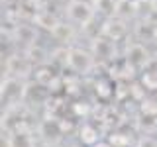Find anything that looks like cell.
Here are the masks:
<instances>
[{"instance_id":"1","label":"cell","mask_w":157,"mask_h":147,"mask_svg":"<svg viewBox=\"0 0 157 147\" xmlns=\"http://www.w3.org/2000/svg\"><path fill=\"white\" fill-rule=\"evenodd\" d=\"M94 16L96 10L90 0H69L65 4V18L81 29H85L94 20Z\"/></svg>"},{"instance_id":"2","label":"cell","mask_w":157,"mask_h":147,"mask_svg":"<svg viewBox=\"0 0 157 147\" xmlns=\"http://www.w3.org/2000/svg\"><path fill=\"white\" fill-rule=\"evenodd\" d=\"M96 65V57L92 55V51L82 47L69 45V57H67V69L71 73H75L78 77H85L94 69Z\"/></svg>"},{"instance_id":"3","label":"cell","mask_w":157,"mask_h":147,"mask_svg":"<svg viewBox=\"0 0 157 147\" xmlns=\"http://www.w3.org/2000/svg\"><path fill=\"white\" fill-rule=\"evenodd\" d=\"M26 81L12 75H6L2 78V86H0V98L2 104L14 106V104H24V96H26Z\"/></svg>"},{"instance_id":"4","label":"cell","mask_w":157,"mask_h":147,"mask_svg":"<svg viewBox=\"0 0 157 147\" xmlns=\"http://www.w3.org/2000/svg\"><path fill=\"white\" fill-rule=\"evenodd\" d=\"M4 69H6V75H12V77H18V78H26L32 75V63H29V59L24 55V53H12V55H8L4 59Z\"/></svg>"},{"instance_id":"5","label":"cell","mask_w":157,"mask_h":147,"mask_svg":"<svg viewBox=\"0 0 157 147\" xmlns=\"http://www.w3.org/2000/svg\"><path fill=\"white\" fill-rule=\"evenodd\" d=\"M90 51L92 55L96 57V61H112L116 55V41H112V39H108L106 36H102V33H98L90 39Z\"/></svg>"},{"instance_id":"6","label":"cell","mask_w":157,"mask_h":147,"mask_svg":"<svg viewBox=\"0 0 157 147\" xmlns=\"http://www.w3.org/2000/svg\"><path fill=\"white\" fill-rule=\"evenodd\" d=\"M100 33L118 43L128 36V22L122 20V18H118V16L106 18L104 22H102V26H100Z\"/></svg>"},{"instance_id":"7","label":"cell","mask_w":157,"mask_h":147,"mask_svg":"<svg viewBox=\"0 0 157 147\" xmlns=\"http://www.w3.org/2000/svg\"><path fill=\"white\" fill-rule=\"evenodd\" d=\"M126 61L132 63L136 69H141V67H145L147 63L151 61L149 51H147V47L141 41H132L130 45L126 47Z\"/></svg>"},{"instance_id":"8","label":"cell","mask_w":157,"mask_h":147,"mask_svg":"<svg viewBox=\"0 0 157 147\" xmlns=\"http://www.w3.org/2000/svg\"><path fill=\"white\" fill-rule=\"evenodd\" d=\"M49 33H51V37L55 39V41H59L61 45H71V43L75 41V37H77V26L71 24L69 20H59L57 26Z\"/></svg>"},{"instance_id":"9","label":"cell","mask_w":157,"mask_h":147,"mask_svg":"<svg viewBox=\"0 0 157 147\" xmlns=\"http://www.w3.org/2000/svg\"><path fill=\"white\" fill-rule=\"evenodd\" d=\"M12 37L16 39L18 43H24V45L28 47V45H32V43H37V29L33 28V26H29V24L18 22Z\"/></svg>"},{"instance_id":"10","label":"cell","mask_w":157,"mask_h":147,"mask_svg":"<svg viewBox=\"0 0 157 147\" xmlns=\"http://www.w3.org/2000/svg\"><path fill=\"white\" fill-rule=\"evenodd\" d=\"M39 135H43V139H47V141H57L63 135L57 118L47 116L45 120H41V124H39Z\"/></svg>"},{"instance_id":"11","label":"cell","mask_w":157,"mask_h":147,"mask_svg":"<svg viewBox=\"0 0 157 147\" xmlns=\"http://www.w3.org/2000/svg\"><path fill=\"white\" fill-rule=\"evenodd\" d=\"M24 55H26L29 59V63L32 65H47L49 61H51V55H47V51L43 49L39 43H32V45H28L26 49H24Z\"/></svg>"},{"instance_id":"12","label":"cell","mask_w":157,"mask_h":147,"mask_svg":"<svg viewBox=\"0 0 157 147\" xmlns=\"http://www.w3.org/2000/svg\"><path fill=\"white\" fill-rule=\"evenodd\" d=\"M32 22L36 24L37 28H43V29H47V32H51V29H53V28L57 26L59 18H57L55 14L51 12V10H45V8H39L37 12H36V16L32 18Z\"/></svg>"},{"instance_id":"13","label":"cell","mask_w":157,"mask_h":147,"mask_svg":"<svg viewBox=\"0 0 157 147\" xmlns=\"http://www.w3.org/2000/svg\"><path fill=\"white\" fill-rule=\"evenodd\" d=\"M137 0H118V6H116V16L130 22L137 16Z\"/></svg>"},{"instance_id":"14","label":"cell","mask_w":157,"mask_h":147,"mask_svg":"<svg viewBox=\"0 0 157 147\" xmlns=\"http://www.w3.org/2000/svg\"><path fill=\"white\" fill-rule=\"evenodd\" d=\"M136 37L140 41H153L157 37V26L151 24L149 20H141L136 26Z\"/></svg>"},{"instance_id":"15","label":"cell","mask_w":157,"mask_h":147,"mask_svg":"<svg viewBox=\"0 0 157 147\" xmlns=\"http://www.w3.org/2000/svg\"><path fill=\"white\" fill-rule=\"evenodd\" d=\"M57 77H59V75L51 69V65H49V63H47V65L36 67V71H33V81L39 82V85H43V86H49Z\"/></svg>"},{"instance_id":"16","label":"cell","mask_w":157,"mask_h":147,"mask_svg":"<svg viewBox=\"0 0 157 147\" xmlns=\"http://www.w3.org/2000/svg\"><path fill=\"white\" fill-rule=\"evenodd\" d=\"M78 139L82 145H96L98 143V130L90 124H82L78 130Z\"/></svg>"},{"instance_id":"17","label":"cell","mask_w":157,"mask_h":147,"mask_svg":"<svg viewBox=\"0 0 157 147\" xmlns=\"http://www.w3.org/2000/svg\"><path fill=\"white\" fill-rule=\"evenodd\" d=\"M92 4H94L96 14H102L104 18H112V16H116L118 0H94Z\"/></svg>"},{"instance_id":"18","label":"cell","mask_w":157,"mask_h":147,"mask_svg":"<svg viewBox=\"0 0 157 147\" xmlns=\"http://www.w3.org/2000/svg\"><path fill=\"white\" fill-rule=\"evenodd\" d=\"M10 143H12V147H33V135L10 130Z\"/></svg>"},{"instance_id":"19","label":"cell","mask_w":157,"mask_h":147,"mask_svg":"<svg viewBox=\"0 0 157 147\" xmlns=\"http://www.w3.org/2000/svg\"><path fill=\"white\" fill-rule=\"evenodd\" d=\"M140 114L144 118H155L157 116V102L153 98H145L140 102Z\"/></svg>"},{"instance_id":"20","label":"cell","mask_w":157,"mask_h":147,"mask_svg":"<svg viewBox=\"0 0 157 147\" xmlns=\"http://www.w3.org/2000/svg\"><path fill=\"white\" fill-rule=\"evenodd\" d=\"M94 92H96L98 98H110L112 94H114V90H112L110 82H108V81H102V78L94 81Z\"/></svg>"},{"instance_id":"21","label":"cell","mask_w":157,"mask_h":147,"mask_svg":"<svg viewBox=\"0 0 157 147\" xmlns=\"http://www.w3.org/2000/svg\"><path fill=\"white\" fill-rule=\"evenodd\" d=\"M141 85H144L147 90H157V73L145 71L144 77H141Z\"/></svg>"},{"instance_id":"22","label":"cell","mask_w":157,"mask_h":147,"mask_svg":"<svg viewBox=\"0 0 157 147\" xmlns=\"http://www.w3.org/2000/svg\"><path fill=\"white\" fill-rule=\"evenodd\" d=\"M108 141L112 143V147H130V143H132V139L126 134H112L108 137Z\"/></svg>"},{"instance_id":"23","label":"cell","mask_w":157,"mask_h":147,"mask_svg":"<svg viewBox=\"0 0 157 147\" xmlns=\"http://www.w3.org/2000/svg\"><path fill=\"white\" fill-rule=\"evenodd\" d=\"M78 75H75V77H69V78H63L65 81V92L67 94H78V88H81V82H78V78H77Z\"/></svg>"},{"instance_id":"24","label":"cell","mask_w":157,"mask_h":147,"mask_svg":"<svg viewBox=\"0 0 157 147\" xmlns=\"http://www.w3.org/2000/svg\"><path fill=\"white\" fill-rule=\"evenodd\" d=\"M128 90H130V96L134 98V100H145V86L144 85H137V82H134V85H132L130 88H128Z\"/></svg>"},{"instance_id":"25","label":"cell","mask_w":157,"mask_h":147,"mask_svg":"<svg viewBox=\"0 0 157 147\" xmlns=\"http://www.w3.org/2000/svg\"><path fill=\"white\" fill-rule=\"evenodd\" d=\"M136 147H157V137H151V135H141L140 139L136 141Z\"/></svg>"},{"instance_id":"26","label":"cell","mask_w":157,"mask_h":147,"mask_svg":"<svg viewBox=\"0 0 157 147\" xmlns=\"http://www.w3.org/2000/svg\"><path fill=\"white\" fill-rule=\"evenodd\" d=\"M73 112H75L77 116H86L88 112H90V106H88L86 102H75V104H73Z\"/></svg>"},{"instance_id":"27","label":"cell","mask_w":157,"mask_h":147,"mask_svg":"<svg viewBox=\"0 0 157 147\" xmlns=\"http://www.w3.org/2000/svg\"><path fill=\"white\" fill-rule=\"evenodd\" d=\"M59 127H61V134H71L73 130H75V124H73L71 120H59Z\"/></svg>"},{"instance_id":"28","label":"cell","mask_w":157,"mask_h":147,"mask_svg":"<svg viewBox=\"0 0 157 147\" xmlns=\"http://www.w3.org/2000/svg\"><path fill=\"white\" fill-rule=\"evenodd\" d=\"M92 147H112V143H110V141H98V143L92 145Z\"/></svg>"},{"instance_id":"29","label":"cell","mask_w":157,"mask_h":147,"mask_svg":"<svg viewBox=\"0 0 157 147\" xmlns=\"http://www.w3.org/2000/svg\"><path fill=\"white\" fill-rule=\"evenodd\" d=\"M2 2H10V0H2Z\"/></svg>"},{"instance_id":"30","label":"cell","mask_w":157,"mask_h":147,"mask_svg":"<svg viewBox=\"0 0 157 147\" xmlns=\"http://www.w3.org/2000/svg\"><path fill=\"white\" fill-rule=\"evenodd\" d=\"M90 2H94V0H90Z\"/></svg>"}]
</instances>
